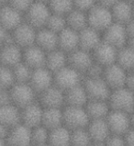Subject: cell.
I'll return each mask as SVG.
<instances>
[{
    "label": "cell",
    "mask_w": 134,
    "mask_h": 146,
    "mask_svg": "<svg viewBox=\"0 0 134 146\" xmlns=\"http://www.w3.org/2000/svg\"><path fill=\"white\" fill-rule=\"evenodd\" d=\"M87 20L88 27L99 31L101 34L114 22L110 8L98 4L87 11Z\"/></svg>",
    "instance_id": "obj_1"
},
{
    "label": "cell",
    "mask_w": 134,
    "mask_h": 146,
    "mask_svg": "<svg viewBox=\"0 0 134 146\" xmlns=\"http://www.w3.org/2000/svg\"><path fill=\"white\" fill-rule=\"evenodd\" d=\"M51 15L52 11L49 5L36 0L24 13V19L36 30H40L46 27Z\"/></svg>",
    "instance_id": "obj_2"
},
{
    "label": "cell",
    "mask_w": 134,
    "mask_h": 146,
    "mask_svg": "<svg viewBox=\"0 0 134 146\" xmlns=\"http://www.w3.org/2000/svg\"><path fill=\"white\" fill-rule=\"evenodd\" d=\"M108 102L111 110L127 113L134 112V92L127 86L112 90Z\"/></svg>",
    "instance_id": "obj_3"
},
{
    "label": "cell",
    "mask_w": 134,
    "mask_h": 146,
    "mask_svg": "<svg viewBox=\"0 0 134 146\" xmlns=\"http://www.w3.org/2000/svg\"><path fill=\"white\" fill-rule=\"evenodd\" d=\"M90 120L86 107L64 108V125L71 131L87 128Z\"/></svg>",
    "instance_id": "obj_4"
},
{
    "label": "cell",
    "mask_w": 134,
    "mask_h": 146,
    "mask_svg": "<svg viewBox=\"0 0 134 146\" xmlns=\"http://www.w3.org/2000/svg\"><path fill=\"white\" fill-rule=\"evenodd\" d=\"M12 103L20 110L38 101V94L29 83H16L10 89Z\"/></svg>",
    "instance_id": "obj_5"
},
{
    "label": "cell",
    "mask_w": 134,
    "mask_h": 146,
    "mask_svg": "<svg viewBox=\"0 0 134 146\" xmlns=\"http://www.w3.org/2000/svg\"><path fill=\"white\" fill-rule=\"evenodd\" d=\"M54 85L64 92L83 83L85 76L68 64L54 73Z\"/></svg>",
    "instance_id": "obj_6"
},
{
    "label": "cell",
    "mask_w": 134,
    "mask_h": 146,
    "mask_svg": "<svg viewBox=\"0 0 134 146\" xmlns=\"http://www.w3.org/2000/svg\"><path fill=\"white\" fill-rule=\"evenodd\" d=\"M83 85L89 100H108L109 98L112 90L103 77H85Z\"/></svg>",
    "instance_id": "obj_7"
},
{
    "label": "cell",
    "mask_w": 134,
    "mask_h": 146,
    "mask_svg": "<svg viewBox=\"0 0 134 146\" xmlns=\"http://www.w3.org/2000/svg\"><path fill=\"white\" fill-rule=\"evenodd\" d=\"M131 114L132 113L111 110L106 119L111 134H126L131 129Z\"/></svg>",
    "instance_id": "obj_8"
},
{
    "label": "cell",
    "mask_w": 134,
    "mask_h": 146,
    "mask_svg": "<svg viewBox=\"0 0 134 146\" xmlns=\"http://www.w3.org/2000/svg\"><path fill=\"white\" fill-rule=\"evenodd\" d=\"M129 73V72L115 62L109 66L105 67L103 78L111 90H114L127 86Z\"/></svg>",
    "instance_id": "obj_9"
},
{
    "label": "cell",
    "mask_w": 134,
    "mask_h": 146,
    "mask_svg": "<svg viewBox=\"0 0 134 146\" xmlns=\"http://www.w3.org/2000/svg\"><path fill=\"white\" fill-rule=\"evenodd\" d=\"M38 101L44 108H64L65 107L64 91L53 85L38 96Z\"/></svg>",
    "instance_id": "obj_10"
},
{
    "label": "cell",
    "mask_w": 134,
    "mask_h": 146,
    "mask_svg": "<svg viewBox=\"0 0 134 146\" xmlns=\"http://www.w3.org/2000/svg\"><path fill=\"white\" fill-rule=\"evenodd\" d=\"M37 31L38 30L34 27L24 21L11 32V35L14 43L19 45L20 48L26 49L36 44Z\"/></svg>",
    "instance_id": "obj_11"
},
{
    "label": "cell",
    "mask_w": 134,
    "mask_h": 146,
    "mask_svg": "<svg viewBox=\"0 0 134 146\" xmlns=\"http://www.w3.org/2000/svg\"><path fill=\"white\" fill-rule=\"evenodd\" d=\"M29 84L39 96L40 93L54 85V74L46 66L35 69L32 71Z\"/></svg>",
    "instance_id": "obj_12"
},
{
    "label": "cell",
    "mask_w": 134,
    "mask_h": 146,
    "mask_svg": "<svg viewBox=\"0 0 134 146\" xmlns=\"http://www.w3.org/2000/svg\"><path fill=\"white\" fill-rule=\"evenodd\" d=\"M102 40L117 49L126 46L128 35L125 25L113 22L106 31L102 33Z\"/></svg>",
    "instance_id": "obj_13"
},
{
    "label": "cell",
    "mask_w": 134,
    "mask_h": 146,
    "mask_svg": "<svg viewBox=\"0 0 134 146\" xmlns=\"http://www.w3.org/2000/svg\"><path fill=\"white\" fill-rule=\"evenodd\" d=\"M25 21L24 14L10 5L2 7L0 12V25L8 32H12Z\"/></svg>",
    "instance_id": "obj_14"
},
{
    "label": "cell",
    "mask_w": 134,
    "mask_h": 146,
    "mask_svg": "<svg viewBox=\"0 0 134 146\" xmlns=\"http://www.w3.org/2000/svg\"><path fill=\"white\" fill-rule=\"evenodd\" d=\"M94 62L92 52L80 48L68 54V64L81 73L84 76H86V72L94 64Z\"/></svg>",
    "instance_id": "obj_15"
},
{
    "label": "cell",
    "mask_w": 134,
    "mask_h": 146,
    "mask_svg": "<svg viewBox=\"0 0 134 146\" xmlns=\"http://www.w3.org/2000/svg\"><path fill=\"white\" fill-rule=\"evenodd\" d=\"M118 51L119 49L102 40L100 44L92 52V55L97 64L102 65L103 67H107L117 62Z\"/></svg>",
    "instance_id": "obj_16"
},
{
    "label": "cell",
    "mask_w": 134,
    "mask_h": 146,
    "mask_svg": "<svg viewBox=\"0 0 134 146\" xmlns=\"http://www.w3.org/2000/svg\"><path fill=\"white\" fill-rule=\"evenodd\" d=\"M23 60V49L16 43H7L0 48L1 65L13 68Z\"/></svg>",
    "instance_id": "obj_17"
},
{
    "label": "cell",
    "mask_w": 134,
    "mask_h": 146,
    "mask_svg": "<svg viewBox=\"0 0 134 146\" xmlns=\"http://www.w3.org/2000/svg\"><path fill=\"white\" fill-rule=\"evenodd\" d=\"M6 141L7 146H31V129L19 123L10 129Z\"/></svg>",
    "instance_id": "obj_18"
},
{
    "label": "cell",
    "mask_w": 134,
    "mask_h": 146,
    "mask_svg": "<svg viewBox=\"0 0 134 146\" xmlns=\"http://www.w3.org/2000/svg\"><path fill=\"white\" fill-rule=\"evenodd\" d=\"M43 107L37 101L21 110V123L33 129L42 125Z\"/></svg>",
    "instance_id": "obj_19"
},
{
    "label": "cell",
    "mask_w": 134,
    "mask_h": 146,
    "mask_svg": "<svg viewBox=\"0 0 134 146\" xmlns=\"http://www.w3.org/2000/svg\"><path fill=\"white\" fill-rule=\"evenodd\" d=\"M46 58H47V52L36 44L23 49L22 62L32 70L44 67L46 64Z\"/></svg>",
    "instance_id": "obj_20"
},
{
    "label": "cell",
    "mask_w": 134,
    "mask_h": 146,
    "mask_svg": "<svg viewBox=\"0 0 134 146\" xmlns=\"http://www.w3.org/2000/svg\"><path fill=\"white\" fill-rule=\"evenodd\" d=\"M87 131L93 143H104L111 135L107 119H92L87 126Z\"/></svg>",
    "instance_id": "obj_21"
},
{
    "label": "cell",
    "mask_w": 134,
    "mask_h": 146,
    "mask_svg": "<svg viewBox=\"0 0 134 146\" xmlns=\"http://www.w3.org/2000/svg\"><path fill=\"white\" fill-rule=\"evenodd\" d=\"M102 41V34L90 27L79 32V48L92 52Z\"/></svg>",
    "instance_id": "obj_22"
},
{
    "label": "cell",
    "mask_w": 134,
    "mask_h": 146,
    "mask_svg": "<svg viewBox=\"0 0 134 146\" xmlns=\"http://www.w3.org/2000/svg\"><path fill=\"white\" fill-rule=\"evenodd\" d=\"M58 48L67 54L79 49V32L67 27L58 34Z\"/></svg>",
    "instance_id": "obj_23"
},
{
    "label": "cell",
    "mask_w": 134,
    "mask_h": 146,
    "mask_svg": "<svg viewBox=\"0 0 134 146\" xmlns=\"http://www.w3.org/2000/svg\"><path fill=\"white\" fill-rule=\"evenodd\" d=\"M36 45L41 48L46 52L54 51L58 48V33L48 28L38 30L36 37Z\"/></svg>",
    "instance_id": "obj_24"
},
{
    "label": "cell",
    "mask_w": 134,
    "mask_h": 146,
    "mask_svg": "<svg viewBox=\"0 0 134 146\" xmlns=\"http://www.w3.org/2000/svg\"><path fill=\"white\" fill-rule=\"evenodd\" d=\"M110 9L114 22L125 25L133 19V5L125 0H119Z\"/></svg>",
    "instance_id": "obj_25"
},
{
    "label": "cell",
    "mask_w": 134,
    "mask_h": 146,
    "mask_svg": "<svg viewBox=\"0 0 134 146\" xmlns=\"http://www.w3.org/2000/svg\"><path fill=\"white\" fill-rule=\"evenodd\" d=\"M0 122L10 129L21 123V110L13 103L0 107Z\"/></svg>",
    "instance_id": "obj_26"
},
{
    "label": "cell",
    "mask_w": 134,
    "mask_h": 146,
    "mask_svg": "<svg viewBox=\"0 0 134 146\" xmlns=\"http://www.w3.org/2000/svg\"><path fill=\"white\" fill-rule=\"evenodd\" d=\"M64 94H65V106L86 107L89 100L83 83L73 87V88L65 91Z\"/></svg>",
    "instance_id": "obj_27"
},
{
    "label": "cell",
    "mask_w": 134,
    "mask_h": 146,
    "mask_svg": "<svg viewBox=\"0 0 134 146\" xmlns=\"http://www.w3.org/2000/svg\"><path fill=\"white\" fill-rule=\"evenodd\" d=\"M90 119H107L111 108L108 100H89L86 106Z\"/></svg>",
    "instance_id": "obj_28"
},
{
    "label": "cell",
    "mask_w": 134,
    "mask_h": 146,
    "mask_svg": "<svg viewBox=\"0 0 134 146\" xmlns=\"http://www.w3.org/2000/svg\"><path fill=\"white\" fill-rule=\"evenodd\" d=\"M68 65V54L60 49L47 52L45 66L54 74Z\"/></svg>",
    "instance_id": "obj_29"
},
{
    "label": "cell",
    "mask_w": 134,
    "mask_h": 146,
    "mask_svg": "<svg viewBox=\"0 0 134 146\" xmlns=\"http://www.w3.org/2000/svg\"><path fill=\"white\" fill-rule=\"evenodd\" d=\"M42 125L49 131L64 125V108H44Z\"/></svg>",
    "instance_id": "obj_30"
},
{
    "label": "cell",
    "mask_w": 134,
    "mask_h": 146,
    "mask_svg": "<svg viewBox=\"0 0 134 146\" xmlns=\"http://www.w3.org/2000/svg\"><path fill=\"white\" fill-rule=\"evenodd\" d=\"M71 137L72 131L62 125L50 131L48 144L50 146H71Z\"/></svg>",
    "instance_id": "obj_31"
},
{
    "label": "cell",
    "mask_w": 134,
    "mask_h": 146,
    "mask_svg": "<svg viewBox=\"0 0 134 146\" xmlns=\"http://www.w3.org/2000/svg\"><path fill=\"white\" fill-rule=\"evenodd\" d=\"M66 23L68 28L72 29V30L77 32H80L84 29L88 27L87 12L74 8V9L66 16Z\"/></svg>",
    "instance_id": "obj_32"
},
{
    "label": "cell",
    "mask_w": 134,
    "mask_h": 146,
    "mask_svg": "<svg viewBox=\"0 0 134 146\" xmlns=\"http://www.w3.org/2000/svg\"><path fill=\"white\" fill-rule=\"evenodd\" d=\"M117 64L128 72L134 70V50L129 46H124L119 49L117 56Z\"/></svg>",
    "instance_id": "obj_33"
},
{
    "label": "cell",
    "mask_w": 134,
    "mask_h": 146,
    "mask_svg": "<svg viewBox=\"0 0 134 146\" xmlns=\"http://www.w3.org/2000/svg\"><path fill=\"white\" fill-rule=\"evenodd\" d=\"M49 7L51 8L52 13L64 17L74 8L73 0H51Z\"/></svg>",
    "instance_id": "obj_34"
},
{
    "label": "cell",
    "mask_w": 134,
    "mask_h": 146,
    "mask_svg": "<svg viewBox=\"0 0 134 146\" xmlns=\"http://www.w3.org/2000/svg\"><path fill=\"white\" fill-rule=\"evenodd\" d=\"M50 131L43 125L31 129V146L48 144Z\"/></svg>",
    "instance_id": "obj_35"
},
{
    "label": "cell",
    "mask_w": 134,
    "mask_h": 146,
    "mask_svg": "<svg viewBox=\"0 0 134 146\" xmlns=\"http://www.w3.org/2000/svg\"><path fill=\"white\" fill-rule=\"evenodd\" d=\"M93 143L87 128L72 131L71 146H90Z\"/></svg>",
    "instance_id": "obj_36"
},
{
    "label": "cell",
    "mask_w": 134,
    "mask_h": 146,
    "mask_svg": "<svg viewBox=\"0 0 134 146\" xmlns=\"http://www.w3.org/2000/svg\"><path fill=\"white\" fill-rule=\"evenodd\" d=\"M16 84L12 68L0 65V90H9Z\"/></svg>",
    "instance_id": "obj_37"
},
{
    "label": "cell",
    "mask_w": 134,
    "mask_h": 146,
    "mask_svg": "<svg viewBox=\"0 0 134 146\" xmlns=\"http://www.w3.org/2000/svg\"><path fill=\"white\" fill-rule=\"evenodd\" d=\"M14 74V77L16 83H29L32 74V69L31 67L24 64V62H20L15 67L12 68Z\"/></svg>",
    "instance_id": "obj_38"
},
{
    "label": "cell",
    "mask_w": 134,
    "mask_h": 146,
    "mask_svg": "<svg viewBox=\"0 0 134 146\" xmlns=\"http://www.w3.org/2000/svg\"><path fill=\"white\" fill-rule=\"evenodd\" d=\"M45 28H48L49 30L59 34L60 32H62L64 29L67 28L66 17L52 13Z\"/></svg>",
    "instance_id": "obj_39"
},
{
    "label": "cell",
    "mask_w": 134,
    "mask_h": 146,
    "mask_svg": "<svg viewBox=\"0 0 134 146\" xmlns=\"http://www.w3.org/2000/svg\"><path fill=\"white\" fill-rule=\"evenodd\" d=\"M35 1L36 0H9L8 5L12 6L24 14Z\"/></svg>",
    "instance_id": "obj_40"
},
{
    "label": "cell",
    "mask_w": 134,
    "mask_h": 146,
    "mask_svg": "<svg viewBox=\"0 0 134 146\" xmlns=\"http://www.w3.org/2000/svg\"><path fill=\"white\" fill-rule=\"evenodd\" d=\"M74 8L82 11H89L95 5H97V0H73Z\"/></svg>",
    "instance_id": "obj_41"
},
{
    "label": "cell",
    "mask_w": 134,
    "mask_h": 146,
    "mask_svg": "<svg viewBox=\"0 0 134 146\" xmlns=\"http://www.w3.org/2000/svg\"><path fill=\"white\" fill-rule=\"evenodd\" d=\"M105 146H127L125 141L124 135L111 134L106 141L104 143Z\"/></svg>",
    "instance_id": "obj_42"
},
{
    "label": "cell",
    "mask_w": 134,
    "mask_h": 146,
    "mask_svg": "<svg viewBox=\"0 0 134 146\" xmlns=\"http://www.w3.org/2000/svg\"><path fill=\"white\" fill-rule=\"evenodd\" d=\"M14 40L12 38L11 32L6 31L1 25H0V48L7 43H13Z\"/></svg>",
    "instance_id": "obj_43"
},
{
    "label": "cell",
    "mask_w": 134,
    "mask_h": 146,
    "mask_svg": "<svg viewBox=\"0 0 134 146\" xmlns=\"http://www.w3.org/2000/svg\"><path fill=\"white\" fill-rule=\"evenodd\" d=\"M12 104L10 89L9 90H0V107Z\"/></svg>",
    "instance_id": "obj_44"
},
{
    "label": "cell",
    "mask_w": 134,
    "mask_h": 146,
    "mask_svg": "<svg viewBox=\"0 0 134 146\" xmlns=\"http://www.w3.org/2000/svg\"><path fill=\"white\" fill-rule=\"evenodd\" d=\"M125 141L127 146H134V129L131 128L126 134L124 135Z\"/></svg>",
    "instance_id": "obj_45"
},
{
    "label": "cell",
    "mask_w": 134,
    "mask_h": 146,
    "mask_svg": "<svg viewBox=\"0 0 134 146\" xmlns=\"http://www.w3.org/2000/svg\"><path fill=\"white\" fill-rule=\"evenodd\" d=\"M125 29H126V32L128 35V39L133 38L134 37V19L131 20L127 24H125Z\"/></svg>",
    "instance_id": "obj_46"
},
{
    "label": "cell",
    "mask_w": 134,
    "mask_h": 146,
    "mask_svg": "<svg viewBox=\"0 0 134 146\" xmlns=\"http://www.w3.org/2000/svg\"><path fill=\"white\" fill-rule=\"evenodd\" d=\"M10 131V128H8L6 125L0 122V139L1 140H7V137Z\"/></svg>",
    "instance_id": "obj_47"
},
{
    "label": "cell",
    "mask_w": 134,
    "mask_h": 146,
    "mask_svg": "<svg viewBox=\"0 0 134 146\" xmlns=\"http://www.w3.org/2000/svg\"><path fill=\"white\" fill-rule=\"evenodd\" d=\"M119 0H97V4L111 8Z\"/></svg>",
    "instance_id": "obj_48"
},
{
    "label": "cell",
    "mask_w": 134,
    "mask_h": 146,
    "mask_svg": "<svg viewBox=\"0 0 134 146\" xmlns=\"http://www.w3.org/2000/svg\"><path fill=\"white\" fill-rule=\"evenodd\" d=\"M127 86L129 87V89H131L133 92H134V70L129 73Z\"/></svg>",
    "instance_id": "obj_49"
},
{
    "label": "cell",
    "mask_w": 134,
    "mask_h": 146,
    "mask_svg": "<svg viewBox=\"0 0 134 146\" xmlns=\"http://www.w3.org/2000/svg\"><path fill=\"white\" fill-rule=\"evenodd\" d=\"M8 3H9V0H0V4L3 5V6L7 5Z\"/></svg>",
    "instance_id": "obj_50"
},
{
    "label": "cell",
    "mask_w": 134,
    "mask_h": 146,
    "mask_svg": "<svg viewBox=\"0 0 134 146\" xmlns=\"http://www.w3.org/2000/svg\"><path fill=\"white\" fill-rule=\"evenodd\" d=\"M0 146H7V141L5 140H1V139H0Z\"/></svg>",
    "instance_id": "obj_51"
},
{
    "label": "cell",
    "mask_w": 134,
    "mask_h": 146,
    "mask_svg": "<svg viewBox=\"0 0 134 146\" xmlns=\"http://www.w3.org/2000/svg\"><path fill=\"white\" fill-rule=\"evenodd\" d=\"M90 146H105L104 143H93Z\"/></svg>",
    "instance_id": "obj_52"
},
{
    "label": "cell",
    "mask_w": 134,
    "mask_h": 146,
    "mask_svg": "<svg viewBox=\"0 0 134 146\" xmlns=\"http://www.w3.org/2000/svg\"><path fill=\"white\" fill-rule=\"evenodd\" d=\"M131 128L134 129V112L131 114Z\"/></svg>",
    "instance_id": "obj_53"
},
{
    "label": "cell",
    "mask_w": 134,
    "mask_h": 146,
    "mask_svg": "<svg viewBox=\"0 0 134 146\" xmlns=\"http://www.w3.org/2000/svg\"><path fill=\"white\" fill-rule=\"evenodd\" d=\"M37 1L42 2V3H44V4H47V5H49V3L51 2V0H37Z\"/></svg>",
    "instance_id": "obj_54"
},
{
    "label": "cell",
    "mask_w": 134,
    "mask_h": 146,
    "mask_svg": "<svg viewBox=\"0 0 134 146\" xmlns=\"http://www.w3.org/2000/svg\"><path fill=\"white\" fill-rule=\"evenodd\" d=\"M125 1H127V2H129V3L132 4V5H134V0H125Z\"/></svg>",
    "instance_id": "obj_55"
},
{
    "label": "cell",
    "mask_w": 134,
    "mask_h": 146,
    "mask_svg": "<svg viewBox=\"0 0 134 146\" xmlns=\"http://www.w3.org/2000/svg\"><path fill=\"white\" fill-rule=\"evenodd\" d=\"M2 7H3V5H1V4H0V12H1V9H2Z\"/></svg>",
    "instance_id": "obj_56"
},
{
    "label": "cell",
    "mask_w": 134,
    "mask_h": 146,
    "mask_svg": "<svg viewBox=\"0 0 134 146\" xmlns=\"http://www.w3.org/2000/svg\"><path fill=\"white\" fill-rule=\"evenodd\" d=\"M133 19H134V5H133Z\"/></svg>",
    "instance_id": "obj_57"
},
{
    "label": "cell",
    "mask_w": 134,
    "mask_h": 146,
    "mask_svg": "<svg viewBox=\"0 0 134 146\" xmlns=\"http://www.w3.org/2000/svg\"><path fill=\"white\" fill-rule=\"evenodd\" d=\"M41 146H50L49 144H45V145H41Z\"/></svg>",
    "instance_id": "obj_58"
},
{
    "label": "cell",
    "mask_w": 134,
    "mask_h": 146,
    "mask_svg": "<svg viewBox=\"0 0 134 146\" xmlns=\"http://www.w3.org/2000/svg\"><path fill=\"white\" fill-rule=\"evenodd\" d=\"M0 65H1V62H0Z\"/></svg>",
    "instance_id": "obj_59"
}]
</instances>
